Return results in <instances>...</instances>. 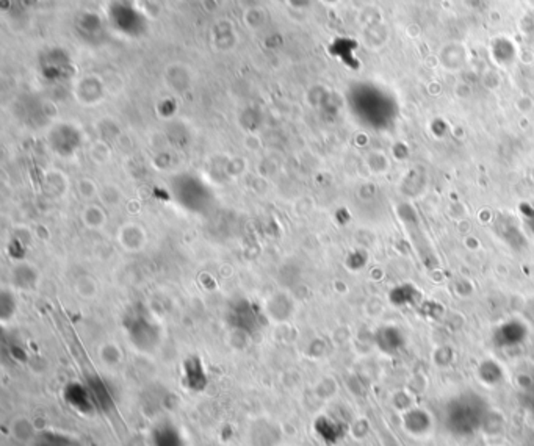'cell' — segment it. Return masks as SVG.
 <instances>
[{
    "label": "cell",
    "instance_id": "1",
    "mask_svg": "<svg viewBox=\"0 0 534 446\" xmlns=\"http://www.w3.org/2000/svg\"><path fill=\"white\" fill-rule=\"evenodd\" d=\"M487 417L489 412L484 399L470 392L450 401L445 407L443 422L452 434L466 437L481 429L486 424Z\"/></svg>",
    "mask_w": 534,
    "mask_h": 446
},
{
    "label": "cell",
    "instance_id": "2",
    "mask_svg": "<svg viewBox=\"0 0 534 446\" xmlns=\"http://www.w3.org/2000/svg\"><path fill=\"white\" fill-rule=\"evenodd\" d=\"M526 335H528V329H526L524 322L512 320L503 322V325L494 332V343L500 348H512L522 345Z\"/></svg>",
    "mask_w": 534,
    "mask_h": 446
},
{
    "label": "cell",
    "instance_id": "3",
    "mask_svg": "<svg viewBox=\"0 0 534 446\" xmlns=\"http://www.w3.org/2000/svg\"><path fill=\"white\" fill-rule=\"evenodd\" d=\"M118 241L124 251L138 252L143 249L147 243L146 230L137 223H127L119 229Z\"/></svg>",
    "mask_w": 534,
    "mask_h": 446
},
{
    "label": "cell",
    "instance_id": "4",
    "mask_svg": "<svg viewBox=\"0 0 534 446\" xmlns=\"http://www.w3.org/2000/svg\"><path fill=\"white\" fill-rule=\"evenodd\" d=\"M265 310L269 320L276 322H285L295 313V304L287 293H276L272 297H268Z\"/></svg>",
    "mask_w": 534,
    "mask_h": 446
},
{
    "label": "cell",
    "instance_id": "5",
    "mask_svg": "<svg viewBox=\"0 0 534 446\" xmlns=\"http://www.w3.org/2000/svg\"><path fill=\"white\" fill-rule=\"evenodd\" d=\"M38 281H40V273L34 265L27 262L15 265V268L11 271V282L15 283L16 288L34 290L38 285Z\"/></svg>",
    "mask_w": 534,
    "mask_h": 446
},
{
    "label": "cell",
    "instance_id": "6",
    "mask_svg": "<svg viewBox=\"0 0 534 446\" xmlns=\"http://www.w3.org/2000/svg\"><path fill=\"white\" fill-rule=\"evenodd\" d=\"M376 343L383 352L395 354L404 346V337L398 327L385 326L378 331Z\"/></svg>",
    "mask_w": 534,
    "mask_h": 446
},
{
    "label": "cell",
    "instance_id": "7",
    "mask_svg": "<svg viewBox=\"0 0 534 446\" xmlns=\"http://www.w3.org/2000/svg\"><path fill=\"white\" fill-rule=\"evenodd\" d=\"M315 429H317L318 436L329 445L337 443L346 434V426L334 422L329 417H320L318 422L315 423Z\"/></svg>",
    "mask_w": 534,
    "mask_h": 446
},
{
    "label": "cell",
    "instance_id": "8",
    "mask_svg": "<svg viewBox=\"0 0 534 446\" xmlns=\"http://www.w3.org/2000/svg\"><path fill=\"white\" fill-rule=\"evenodd\" d=\"M404 428H406L408 432L414 436H422L427 434V432L431 429V418L424 410L420 409H414L409 410L406 415H404Z\"/></svg>",
    "mask_w": 534,
    "mask_h": 446
},
{
    "label": "cell",
    "instance_id": "9",
    "mask_svg": "<svg viewBox=\"0 0 534 446\" xmlns=\"http://www.w3.org/2000/svg\"><path fill=\"white\" fill-rule=\"evenodd\" d=\"M82 221L85 224L87 229L91 230H99L105 225L107 223V215L102 207L99 205H88L83 209L82 211Z\"/></svg>",
    "mask_w": 534,
    "mask_h": 446
},
{
    "label": "cell",
    "instance_id": "10",
    "mask_svg": "<svg viewBox=\"0 0 534 446\" xmlns=\"http://www.w3.org/2000/svg\"><path fill=\"white\" fill-rule=\"evenodd\" d=\"M74 290L75 293L79 295L82 299H93V297L98 296L99 293V283L94 279L93 276L89 274H82L75 279L74 282Z\"/></svg>",
    "mask_w": 534,
    "mask_h": 446
},
{
    "label": "cell",
    "instance_id": "11",
    "mask_svg": "<svg viewBox=\"0 0 534 446\" xmlns=\"http://www.w3.org/2000/svg\"><path fill=\"white\" fill-rule=\"evenodd\" d=\"M253 438H254V445L257 446H273L278 445L279 440V432L273 426H269L267 423L259 424V428H255L253 431Z\"/></svg>",
    "mask_w": 534,
    "mask_h": 446
},
{
    "label": "cell",
    "instance_id": "12",
    "mask_svg": "<svg viewBox=\"0 0 534 446\" xmlns=\"http://www.w3.org/2000/svg\"><path fill=\"white\" fill-rule=\"evenodd\" d=\"M478 374H480V379L482 380V382L487 384V385H495V384H498L501 379H503V371H501L500 365L495 364L494 360L482 362L480 370H478Z\"/></svg>",
    "mask_w": 534,
    "mask_h": 446
},
{
    "label": "cell",
    "instance_id": "13",
    "mask_svg": "<svg viewBox=\"0 0 534 446\" xmlns=\"http://www.w3.org/2000/svg\"><path fill=\"white\" fill-rule=\"evenodd\" d=\"M99 359L102 360V364L107 366H117L122 360V352L118 345L105 343L99 349Z\"/></svg>",
    "mask_w": 534,
    "mask_h": 446
},
{
    "label": "cell",
    "instance_id": "14",
    "mask_svg": "<svg viewBox=\"0 0 534 446\" xmlns=\"http://www.w3.org/2000/svg\"><path fill=\"white\" fill-rule=\"evenodd\" d=\"M11 432L15 434V437L17 438L19 442H30V440H35L36 438L34 426H31L29 419H25V418L16 419L15 424L11 426Z\"/></svg>",
    "mask_w": 534,
    "mask_h": 446
},
{
    "label": "cell",
    "instance_id": "15",
    "mask_svg": "<svg viewBox=\"0 0 534 446\" xmlns=\"http://www.w3.org/2000/svg\"><path fill=\"white\" fill-rule=\"evenodd\" d=\"M417 296H418V292L413 288V285H401L400 288H396L392 292L390 299L395 306H406V304H413Z\"/></svg>",
    "mask_w": 534,
    "mask_h": 446
},
{
    "label": "cell",
    "instance_id": "16",
    "mask_svg": "<svg viewBox=\"0 0 534 446\" xmlns=\"http://www.w3.org/2000/svg\"><path fill=\"white\" fill-rule=\"evenodd\" d=\"M154 445L156 446H184L177 432L172 428H162L156 432L154 437Z\"/></svg>",
    "mask_w": 534,
    "mask_h": 446
},
{
    "label": "cell",
    "instance_id": "17",
    "mask_svg": "<svg viewBox=\"0 0 534 446\" xmlns=\"http://www.w3.org/2000/svg\"><path fill=\"white\" fill-rule=\"evenodd\" d=\"M46 186H49L52 193L59 191V195H64V193H66V190H68L69 184H68V180L64 179L61 172L52 171L46 176Z\"/></svg>",
    "mask_w": 534,
    "mask_h": 446
},
{
    "label": "cell",
    "instance_id": "18",
    "mask_svg": "<svg viewBox=\"0 0 534 446\" xmlns=\"http://www.w3.org/2000/svg\"><path fill=\"white\" fill-rule=\"evenodd\" d=\"M77 191H79V195L83 199H93V198H98L101 195L99 185L91 179L79 180V184H77Z\"/></svg>",
    "mask_w": 534,
    "mask_h": 446
},
{
    "label": "cell",
    "instance_id": "19",
    "mask_svg": "<svg viewBox=\"0 0 534 446\" xmlns=\"http://www.w3.org/2000/svg\"><path fill=\"white\" fill-rule=\"evenodd\" d=\"M525 221H526V225H528L531 234H534V205L530 207L528 211H525Z\"/></svg>",
    "mask_w": 534,
    "mask_h": 446
},
{
    "label": "cell",
    "instance_id": "20",
    "mask_svg": "<svg viewBox=\"0 0 534 446\" xmlns=\"http://www.w3.org/2000/svg\"><path fill=\"white\" fill-rule=\"evenodd\" d=\"M528 407H530V410H531V415H533V418H534V393H531V396H530V403H528Z\"/></svg>",
    "mask_w": 534,
    "mask_h": 446
}]
</instances>
